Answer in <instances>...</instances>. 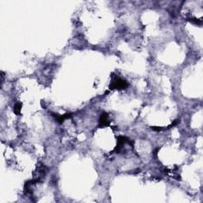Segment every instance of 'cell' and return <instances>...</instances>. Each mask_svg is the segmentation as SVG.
<instances>
[{"instance_id":"5b68a950","label":"cell","mask_w":203,"mask_h":203,"mask_svg":"<svg viewBox=\"0 0 203 203\" xmlns=\"http://www.w3.org/2000/svg\"><path fill=\"white\" fill-rule=\"evenodd\" d=\"M22 107V104L21 103H17L14 105L13 112L15 113V114H17V115H19V114H20Z\"/></svg>"},{"instance_id":"6da1fadb","label":"cell","mask_w":203,"mask_h":203,"mask_svg":"<svg viewBox=\"0 0 203 203\" xmlns=\"http://www.w3.org/2000/svg\"><path fill=\"white\" fill-rule=\"evenodd\" d=\"M129 83L126 80L121 79L118 77H115L110 84V90H124L128 87Z\"/></svg>"},{"instance_id":"8992f818","label":"cell","mask_w":203,"mask_h":203,"mask_svg":"<svg viewBox=\"0 0 203 203\" xmlns=\"http://www.w3.org/2000/svg\"><path fill=\"white\" fill-rule=\"evenodd\" d=\"M187 20L190 22H192V23L196 24V25H202V20L198 19V18H188Z\"/></svg>"},{"instance_id":"277c9868","label":"cell","mask_w":203,"mask_h":203,"mask_svg":"<svg viewBox=\"0 0 203 203\" xmlns=\"http://www.w3.org/2000/svg\"><path fill=\"white\" fill-rule=\"evenodd\" d=\"M71 117V113H65V114H63V115L57 116L56 120H57V122H59L60 124H62L64 121L66 120V119L70 118Z\"/></svg>"},{"instance_id":"7a4b0ae2","label":"cell","mask_w":203,"mask_h":203,"mask_svg":"<svg viewBox=\"0 0 203 203\" xmlns=\"http://www.w3.org/2000/svg\"><path fill=\"white\" fill-rule=\"evenodd\" d=\"M110 121L109 120V115L108 113H106V112H103V113L101 114L99 118V127L102 128V127H106L110 125Z\"/></svg>"},{"instance_id":"3957f363","label":"cell","mask_w":203,"mask_h":203,"mask_svg":"<svg viewBox=\"0 0 203 203\" xmlns=\"http://www.w3.org/2000/svg\"><path fill=\"white\" fill-rule=\"evenodd\" d=\"M128 141V138L125 137H123V136H120L118 137L117 138V144L116 148H115V151L116 152H120L121 148L123 147V144L125 142Z\"/></svg>"}]
</instances>
